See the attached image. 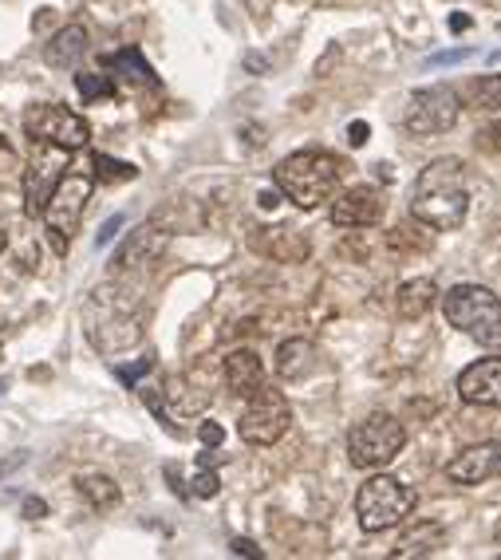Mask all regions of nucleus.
Here are the masks:
<instances>
[{"mask_svg": "<svg viewBox=\"0 0 501 560\" xmlns=\"http://www.w3.org/2000/svg\"><path fill=\"white\" fill-rule=\"evenodd\" d=\"M407 446V427L387 410H371L348 434V462L356 470H383Z\"/></svg>", "mask_w": 501, "mask_h": 560, "instance_id": "39448f33", "label": "nucleus"}, {"mask_svg": "<svg viewBox=\"0 0 501 560\" xmlns=\"http://www.w3.org/2000/svg\"><path fill=\"white\" fill-rule=\"evenodd\" d=\"M75 91L83 95V103H95V100H115V75H100V71H80L75 75Z\"/></svg>", "mask_w": 501, "mask_h": 560, "instance_id": "393cba45", "label": "nucleus"}, {"mask_svg": "<svg viewBox=\"0 0 501 560\" xmlns=\"http://www.w3.org/2000/svg\"><path fill=\"white\" fill-rule=\"evenodd\" d=\"M119 225H123L119 213H115V218H110V221H103V230H100V237H95V245H110V237L119 233Z\"/></svg>", "mask_w": 501, "mask_h": 560, "instance_id": "72a5a7b5", "label": "nucleus"}, {"mask_svg": "<svg viewBox=\"0 0 501 560\" xmlns=\"http://www.w3.org/2000/svg\"><path fill=\"white\" fill-rule=\"evenodd\" d=\"M458 100L470 110H501V75H474L466 88L458 91Z\"/></svg>", "mask_w": 501, "mask_h": 560, "instance_id": "b1692460", "label": "nucleus"}, {"mask_svg": "<svg viewBox=\"0 0 501 560\" xmlns=\"http://www.w3.org/2000/svg\"><path fill=\"white\" fill-rule=\"evenodd\" d=\"M277 237H265V230L253 233V249H261L265 257L272 260H304L308 257V237L301 230H292V225H281V230H272Z\"/></svg>", "mask_w": 501, "mask_h": 560, "instance_id": "aec40b11", "label": "nucleus"}, {"mask_svg": "<svg viewBox=\"0 0 501 560\" xmlns=\"http://www.w3.org/2000/svg\"><path fill=\"white\" fill-rule=\"evenodd\" d=\"M151 368H154V360L147 355V360L131 363V368H115V375H119V380L127 383V387H139V380H142V375H147Z\"/></svg>", "mask_w": 501, "mask_h": 560, "instance_id": "cd10ccee", "label": "nucleus"}, {"mask_svg": "<svg viewBox=\"0 0 501 560\" xmlns=\"http://www.w3.org/2000/svg\"><path fill=\"white\" fill-rule=\"evenodd\" d=\"M383 210H387L383 194L363 182V186H351V190L331 198V225L336 230H371L383 221Z\"/></svg>", "mask_w": 501, "mask_h": 560, "instance_id": "f8f14e48", "label": "nucleus"}, {"mask_svg": "<svg viewBox=\"0 0 501 560\" xmlns=\"http://www.w3.org/2000/svg\"><path fill=\"white\" fill-rule=\"evenodd\" d=\"M103 63H107L110 71H119L123 80L135 83V88H159V75H154L151 63L142 60L139 48H123V51H115V56H107Z\"/></svg>", "mask_w": 501, "mask_h": 560, "instance_id": "4be33fe9", "label": "nucleus"}, {"mask_svg": "<svg viewBox=\"0 0 501 560\" xmlns=\"http://www.w3.org/2000/svg\"><path fill=\"white\" fill-rule=\"evenodd\" d=\"M221 375H225V387H230L237 399H249L253 390L265 387V363H261V355L249 348L230 351L225 363H221Z\"/></svg>", "mask_w": 501, "mask_h": 560, "instance_id": "dca6fc26", "label": "nucleus"}, {"mask_svg": "<svg viewBox=\"0 0 501 560\" xmlns=\"http://www.w3.org/2000/svg\"><path fill=\"white\" fill-rule=\"evenodd\" d=\"M83 328L91 348L103 355L135 348L142 340V308L135 292H127L123 284H100L83 304Z\"/></svg>", "mask_w": 501, "mask_h": 560, "instance_id": "f03ea898", "label": "nucleus"}, {"mask_svg": "<svg viewBox=\"0 0 501 560\" xmlns=\"http://www.w3.org/2000/svg\"><path fill=\"white\" fill-rule=\"evenodd\" d=\"M442 312L451 328L470 336L481 348H501V296H493L486 284H454L442 296Z\"/></svg>", "mask_w": 501, "mask_h": 560, "instance_id": "20e7f679", "label": "nucleus"}, {"mask_svg": "<svg viewBox=\"0 0 501 560\" xmlns=\"http://www.w3.org/2000/svg\"><path fill=\"white\" fill-rule=\"evenodd\" d=\"M230 549H233V557H249V560H265V552L253 545L249 537H233L230 540Z\"/></svg>", "mask_w": 501, "mask_h": 560, "instance_id": "c85d7f7f", "label": "nucleus"}, {"mask_svg": "<svg viewBox=\"0 0 501 560\" xmlns=\"http://www.w3.org/2000/svg\"><path fill=\"white\" fill-rule=\"evenodd\" d=\"M474 51L470 48H454V51H442V56H431V68H442V63H458V60H470Z\"/></svg>", "mask_w": 501, "mask_h": 560, "instance_id": "2f4dec72", "label": "nucleus"}, {"mask_svg": "<svg viewBox=\"0 0 501 560\" xmlns=\"http://www.w3.org/2000/svg\"><path fill=\"white\" fill-rule=\"evenodd\" d=\"M16 466H24V454H12V458L0 462V478H9V474L16 470Z\"/></svg>", "mask_w": 501, "mask_h": 560, "instance_id": "c9c22d12", "label": "nucleus"}, {"mask_svg": "<svg viewBox=\"0 0 501 560\" xmlns=\"http://www.w3.org/2000/svg\"><path fill=\"white\" fill-rule=\"evenodd\" d=\"M292 427V407L284 399L281 390L272 387H257L241 410V422H237V434L249 446H272V442H281Z\"/></svg>", "mask_w": 501, "mask_h": 560, "instance_id": "1a4fd4ad", "label": "nucleus"}, {"mask_svg": "<svg viewBox=\"0 0 501 560\" xmlns=\"http://www.w3.org/2000/svg\"><path fill=\"white\" fill-rule=\"evenodd\" d=\"M462 115V100L458 91L446 88V83H434V88L415 91L403 110V127L411 135H446V130L458 122Z\"/></svg>", "mask_w": 501, "mask_h": 560, "instance_id": "9d476101", "label": "nucleus"}, {"mask_svg": "<svg viewBox=\"0 0 501 560\" xmlns=\"http://www.w3.org/2000/svg\"><path fill=\"white\" fill-rule=\"evenodd\" d=\"M458 399L470 407H493L501 410V355L490 360H474L470 368H462L458 375Z\"/></svg>", "mask_w": 501, "mask_h": 560, "instance_id": "4468645a", "label": "nucleus"}, {"mask_svg": "<svg viewBox=\"0 0 501 560\" xmlns=\"http://www.w3.org/2000/svg\"><path fill=\"white\" fill-rule=\"evenodd\" d=\"M478 142L486 147V151H498L501 154V122H490V127L478 130Z\"/></svg>", "mask_w": 501, "mask_h": 560, "instance_id": "c756f323", "label": "nucleus"}, {"mask_svg": "<svg viewBox=\"0 0 501 560\" xmlns=\"http://www.w3.org/2000/svg\"><path fill=\"white\" fill-rule=\"evenodd\" d=\"M68 154L63 147H51V142H32V159L28 171H24V213L28 218H40L44 201L51 198L56 182L68 171Z\"/></svg>", "mask_w": 501, "mask_h": 560, "instance_id": "9b49d317", "label": "nucleus"}, {"mask_svg": "<svg viewBox=\"0 0 501 560\" xmlns=\"http://www.w3.org/2000/svg\"><path fill=\"white\" fill-rule=\"evenodd\" d=\"M190 493H194V498H218V493H221V478L210 470V466H201V470L194 474V481H190Z\"/></svg>", "mask_w": 501, "mask_h": 560, "instance_id": "bb28decb", "label": "nucleus"}, {"mask_svg": "<svg viewBox=\"0 0 501 560\" xmlns=\"http://www.w3.org/2000/svg\"><path fill=\"white\" fill-rule=\"evenodd\" d=\"M434 301H439V289H434V280H427V277L403 280L399 292H395V312H399V320L415 324V320H422V316L434 308Z\"/></svg>", "mask_w": 501, "mask_h": 560, "instance_id": "a211bd4d", "label": "nucleus"}, {"mask_svg": "<svg viewBox=\"0 0 501 560\" xmlns=\"http://www.w3.org/2000/svg\"><path fill=\"white\" fill-rule=\"evenodd\" d=\"M198 439H201V446H221V439H225V434H221L218 422L206 419V422H201V427H198Z\"/></svg>", "mask_w": 501, "mask_h": 560, "instance_id": "7c9ffc66", "label": "nucleus"}, {"mask_svg": "<svg viewBox=\"0 0 501 560\" xmlns=\"http://www.w3.org/2000/svg\"><path fill=\"white\" fill-rule=\"evenodd\" d=\"M95 178L115 186V182H135L139 171H135L131 162H119V159H110V154H95Z\"/></svg>", "mask_w": 501, "mask_h": 560, "instance_id": "a878e982", "label": "nucleus"}, {"mask_svg": "<svg viewBox=\"0 0 501 560\" xmlns=\"http://www.w3.org/2000/svg\"><path fill=\"white\" fill-rule=\"evenodd\" d=\"M75 490H80V498L88 501L91 510H100V513L115 510L123 498L115 478H107V474H80V478H75Z\"/></svg>", "mask_w": 501, "mask_h": 560, "instance_id": "5701e85b", "label": "nucleus"}, {"mask_svg": "<svg viewBox=\"0 0 501 560\" xmlns=\"http://www.w3.org/2000/svg\"><path fill=\"white\" fill-rule=\"evenodd\" d=\"M166 249H171V233L151 221V225H139L135 233H127V241H123L119 249H115V257H110V269L115 272L151 269V265H159Z\"/></svg>", "mask_w": 501, "mask_h": 560, "instance_id": "ddd939ff", "label": "nucleus"}, {"mask_svg": "<svg viewBox=\"0 0 501 560\" xmlns=\"http://www.w3.org/2000/svg\"><path fill=\"white\" fill-rule=\"evenodd\" d=\"M368 139H371V127H368V122H360V119L351 122V127H348V142H351V147H363Z\"/></svg>", "mask_w": 501, "mask_h": 560, "instance_id": "473e14b6", "label": "nucleus"}, {"mask_svg": "<svg viewBox=\"0 0 501 560\" xmlns=\"http://www.w3.org/2000/svg\"><path fill=\"white\" fill-rule=\"evenodd\" d=\"M91 190H95V174H63L60 182H56V190H51V198L44 201V225H48V241L51 249L68 253L71 237H75V230H80L83 221V210H88L91 201Z\"/></svg>", "mask_w": 501, "mask_h": 560, "instance_id": "0eeeda50", "label": "nucleus"}, {"mask_svg": "<svg viewBox=\"0 0 501 560\" xmlns=\"http://www.w3.org/2000/svg\"><path fill=\"white\" fill-rule=\"evenodd\" d=\"M4 245H9V233L0 230V253H4Z\"/></svg>", "mask_w": 501, "mask_h": 560, "instance_id": "4c0bfd02", "label": "nucleus"}, {"mask_svg": "<svg viewBox=\"0 0 501 560\" xmlns=\"http://www.w3.org/2000/svg\"><path fill=\"white\" fill-rule=\"evenodd\" d=\"M446 478L454 486H481V481L501 478V439L498 442H478L470 451L454 454L446 462Z\"/></svg>", "mask_w": 501, "mask_h": 560, "instance_id": "2eb2a0df", "label": "nucleus"}, {"mask_svg": "<svg viewBox=\"0 0 501 560\" xmlns=\"http://www.w3.org/2000/svg\"><path fill=\"white\" fill-rule=\"evenodd\" d=\"M272 368H277L281 380H304L316 368V348L304 336H292V340L277 343V363Z\"/></svg>", "mask_w": 501, "mask_h": 560, "instance_id": "412c9836", "label": "nucleus"}, {"mask_svg": "<svg viewBox=\"0 0 501 560\" xmlns=\"http://www.w3.org/2000/svg\"><path fill=\"white\" fill-rule=\"evenodd\" d=\"M466 28H474V21H470V16H462V12H454V16H451V32H466Z\"/></svg>", "mask_w": 501, "mask_h": 560, "instance_id": "e433bc0d", "label": "nucleus"}, {"mask_svg": "<svg viewBox=\"0 0 501 560\" xmlns=\"http://www.w3.org/2000/svg\"><path fill=\"white\" fill-rule=\"evenodd\" d=\"M24 135L32 142H51V147H63V151H83L91 142V127L83 115H75L63 103H36V107L24 110Z\"/></svg>", "mask_w": 501, "mask_h": 560, "instance_id": "6e6552de", "label": "nucleus"}, {"mask_svg": "<svg viewBox=\"0 0 501 560\" xmlns=\"http://www.w3.org/2000/svg\"><path fill=\"white\" fill-rule=\"evenodd\" d=\"M493 537H498V545H501V521H498V529H493Z\"/></svg>", "mask_w": 501, "mask_h": 560, "instance_id": "58836bf2", "label": "nucleus"}, {"mask_svg": "<svg viewBox=\"0 0 501 560\" xmlns=\"http://www.w3.org/2000/svg\"><path fill=\"white\" fill-rule=\"evenodd\" d=\"M44 513H48V505H44L40 498H28V501H24V517H28V521H40Z\"/></svg>", "mask_w": 501, "mask_h": 560, "instance_id": "f704fd0d", "label": "nucleus"}, {"mask_svg": "<svg viewBox=\"0 0 501 560\" xmlns=\"http://www.w3.org/2000/svg\"><path fill=\"white\" fill-rule=\"evenodd\" d=\"M419 505V493L399 478H368L356 493V517H360L363 533H387L395 529L403 517H411V510Z\"/></svg>", "mask_w": 501, "mask_h": 560, "instance_id": "423d86ee", "label": "nucleus"}, {"mask_svg": "<svg viewBox=\"0 0 501 560\" xmlns=\"http://www.w3.org/2000/svg\"><path fill=\"white\" fill-rule=\"evenodd\" d=\"M470 213V190H466V166L458 159H434L422 166L411 194V218L434 233L462 230Z\"/></svg>", "mask_w": 501, "mask_h": 560, "instance_id": "f257e3e1", "label": "nucleus"}, {"mask_svg": "<svg viewBox=\"0 0 501 560\" xmlns=\"http://www.w3.org/2000/svg\"><path fill=\"white\" fill-rule=\"evenodd\" d=\"M446 549V529L439 521H422V525H411L403 533L399 545L392 549L395 560H415V557H434V552Z\"/></svg>", "mask_w": 501, "mask_h": 560, "instance_id": "f3484780", "label": "nucleus"}, {"mask_svg": "<svg viewBox=\"0 0 501 560\" xmlns=\"http://www.w3.org/2000/svg\"><path fill=\"white\" fill-rule=\"evenodd\" d=\"M83 56H88V28H83V24L60 28L51 36L48 48H44V60H48L51 68H75Z\"/></svg>", "mask_w": 501, "mask_h": 560, "instance_id": "6ab92c4d", "label": "nucleus"}, {"mask_svg": "<svg viewBox=\"0 0 501 560\" xmlns=\"http://www.w3.org/2000/svg\"><path fill=\"white\" fill-rule=\"evenodd\" d=\"M343 159L328 151H296L289 159H281L272 166V182H277V190L296 206V210H321L324 201L336 198L343 182Z\"/></svg>", "mask_w": 501, "mask_h": 560, "instance_id": "7ed1b4c3", "label": "nucleus"}]
</instances>
